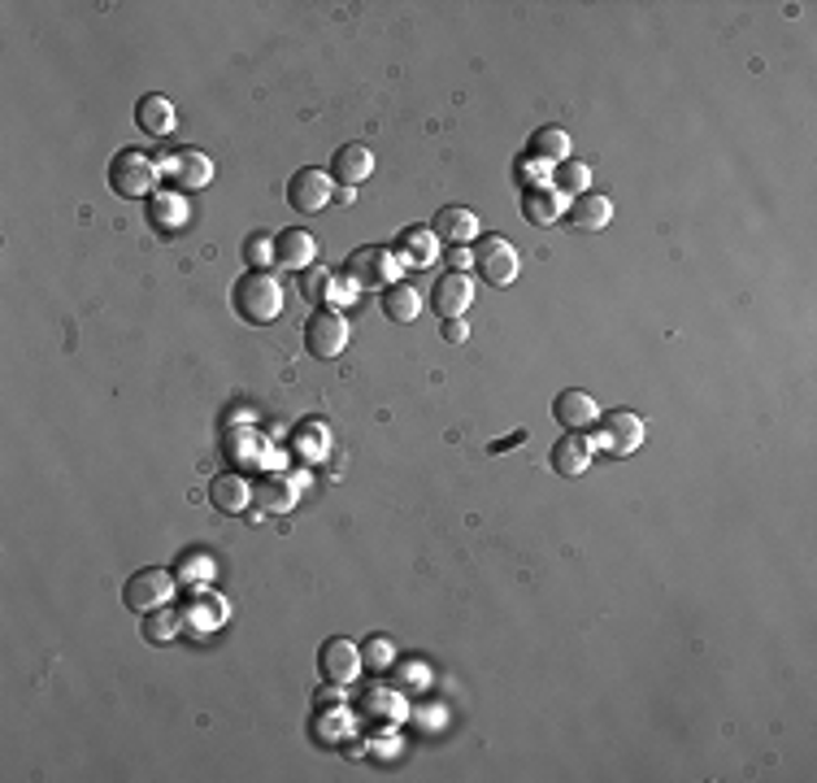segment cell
I'll list each match as a JSON object with an SVG mask.
<instances>
[{
  "mask_svg": "<svg viewBox=\"0 0 817 783\" xmlns=\"http://www.w3.org/2000/svg\"><path fill=\"white\" fill-rule=\"evenodd\" d=\"M439 336H444L448 344H466L469 327L462 322V318H444V322H439Z\"/></svg>",
  "mask_w": 817,
  "mask_h": 783,
  "instance_id": "32",
  "label": "cell"
},
{
  "mask_svg": "<svg viewBox=\"0 0 817 783\" xmlns=\"http://www.w3.org/2000/svg\"><path fill=\"white\" fill-rule=\"evenodd\" d=\"M296 288H300V297H304V301L318 305V309H322V305H327V297L335 292V288H331V270H322V266H309V270H300V275H296Z\"/></svg>",
  "mask_w": 817,
  "mask_h": 783,
  "instance_id": "29",
  "label": "cell"
},
{
  "mask_svg": "<svg viewBox=\"0 0 817 783\" xmlns=\"http://www.w3.org/2000/svg\"><path fill=\"white\" fill-rule=\"evenodd\" d=\"M374 175V153L365 148V144H344V148H335V157H331V179L344 183V187H356V183H365Z\"/></svg>",
  "mask_w": 817,
  "mask_h": 783,
  "instance_id": "19",
  "label": "cell"
},
{
  "mask_svg": "<svg viewBox=\"0 0 817 783\" xmlns=\"http://www.w3.org/2000/svg\"><path fill=\"white\" fill-rule=\"evenodd\" d=\"M304 349H309V358H318V362L340 358V353L349 349V318H344L340 309H331V305L313 309V313L304 318Z\"/></svg>",
  "mask_w": 817,
  "mask_h": 783,
  "instance_id": "3",
  "label": "cell"
},
{
  "mask_svg": "<svg viewBox=\"0 0 817 783\" xmlns=\"http://www.w3.org/2000/svg\"><path fill=\"white\" fill-rule=\"evenodd\" d=\"M523 218L530 227H552L561 218V192L548 183H526L523 187Z\"/></svg>",
  "mask_w": 817,
  "mask_h": 783,
  "instance_id": "18",
  "label": "cell"
},
{
  "mask_svg": "<svg viewBox=\"0 0 817 783\" xmlns=\"http://www.w3.org/2000/svg\"><path fill=\"white\" fill-rule=\"evenodd\" d=\"M252 501L266 509V514H288L296 505V483L288 475H261V483L252 487Z\"/></svg>",
  "mask_w": 817,
  "mask_h": 783,
  "instance_id": "24",
  "label": "cell"
},
{
  "mask_svg": "<svg viewBox=\"0 0 817 783\" xmlns=\"http://www.w3.org/2000/svg\"><path fill=\"white\" fill-rule=\"evenodd\" d=\"M335 200H340V205H352V200H356V187H335Z\"/></svg>",
  "mask_w": 817,
  "mask_h": 783,
  "instance_id": "34",
  "label": "cell"
},
{
  "mask_svg": "<svg viewBox=\"0 0 817 783\" xmlns=\"http://www.w3.org/2000/svg\"><path fill=\"white\" fill-rule=\"evenodd\" d=\"M166 166V175H170V183H178V187H209L214 183V162L200 153V148H178L170 162H162Z\"/></svg>",
  "mask_w": 817,
  "mask_h": 783,
  "instance_id": "17",
  "label": "cell"
},
{
  "mask_svg": "<svg viewBox=\"0 0 817 783\" xmlns=\"http://www.w3.org/2000/svg\"><path fill=\"white\" fill-rule=\"evenodd\" d=\"M178 614H183V627H192V631H218L223 622H227V601L218 597V593H200V588H192L183 601H178Z\"/></svg>",
  "mask_w": 817,
  "mask_h": 783,
  "instance_id": "10",
  "label": "cell"
},
{
  "mask_svg": "<svg viewBox=\"0 0 817 783\" xmlns=\"http://www.w3.org/2000/svg\"><path fill=\"white\" fill-rule=\"evenodd\" d=\"M162 166L144 153V148H122L114 162H110V187L122 200H139V196H153Z\"/></svg>",
  "mask_w": 817,
  "mask_h": 783,
  "instance_id": "2",
  "label": "cell"
},
{
  "mask_svg": "<svg viewBox=\"0 0 817 783\" xmlns=\"http://www.w3.org/2000/svg\"><path fill=\"white\" fill-rule=\"evenodd\" d=\"M466 266H474V253H469L466 244H453L448 248V270H462L466 275Z\"/></svg>",
  "mask_w": 817,
  "mask_h": 783,
  "instance_id": "33",
  "label": "cell"
},
{
  "mask_svg": "<svg viewBox=\"0 0 817 783\" xmlns=\"http://www.w3.org/2000/svg\"><path fill=\"white\" fill-rule=\"evenodd\" d=\"M331 200H335V183H331L327 171L304 166V171H296L292 183H288V205H292L296 214H322Z\"/></svg>",
  "mask_w": 817,
  "mask_h": 783,
  "instance_id": "8",
  "label": "cell"
},
{
  "mask_svg": "<svg viewBox=\"0 0 817 783\" xmlns=\"http://www.w3.org/2000/svg\"><path fill=\"white\" fill-rule=\"evenodd\" d=\"M244 257H248L252 270H270V261H275V240H270L266 231H252V236L244 240Z\"/></svg>",
  "mask_w": 817,
  "mask_h": 783,
  "instance_id": "30",
  "label": "cell"
},
{
  "mask_svg": "<svg viewBox=\"0 0 817 783\" xmlns=\"http://www.w3.org/2000/svg\"><path fill=\"white\" fill-rule=\"evenodd\" d=\"M231 305L248 327H266L283 313V284L270 270H248V275L235 279Z\"/></svg>",
  "mask_w": 817,
  "mask_h": 783,
  "instance_id": "1",
  "label": "cell"
},
{
  "mask_svg": "<svg viewBox=\"0 0 817 783\" xmlns=\"http://www.w3.org/2000/svg\"><path fill=\"white\" fill-rule=\"evenodd\" d=\"M587 183H591V166L579 162V157H566V162L552 166V187H557L561 196H583V192H591Z\"/></svg>",
  "mask_w": 817,
  "mask_h": 783,
  "instance_id": "28",
  "label": "cell"
},
{
  "mask_svg": "<svg viewBox=\"0 0 817 783\" xmlns=\"http://www.w3.org/2000/svg\"><path fill=\"white\" fill-rule=\"evenodd\" d=\"M361 666H370V670H387V666H392V640H387V636H370V640H365V649H361Z\"/></svg>",
  "mask_w": 817,
  "mask_h": 783,
  "instance_id": "31",
  "label": "cell"
},
{
  "mask_svg": "<svg viewBox=\"0 0 817 783\" xmlns=\"http://www.w3.org/2000/svg\"><path fill=\"white\" fill-rule=\"evenodd\" d=\"M187 218H192V209L178 192H153L148 196V223H153L157 236H183Z\"/></svg>",
  "mask_w": 817,
  "mask_h": 783,
  "instance_id": "13",
  "label": "cell"
},
{
  "mask_svg": "<svg viewBox=\"0 0 817 783\" xmlns=\"http://www.w3.org/2000/svg\"><path fill=\"white\" fill-rule=\"evenodd\" d=\"M392 257L413 266V270H422V266H431L439 257V240H435L431 227H401L396 244H392Z\"/></svg>",
  "mask_w": 817,
  "mask_h": 783,
  "instance_id": "14",
  "label": "cell"
},
{
  "mask_svg": "<svg viewBox=\"0 0 817 783\" xmlns=\"http://www.w3.org/2000/svg\"><path fill=\"white\" fill-rule=\"evenodd\" d=\"M318 670H322V679L331 688H344V683L356 679V670H361V649L352 640H344V636H331L318 649Z\"/></svg>",
  "mask_w": 817,
  "mask_h": 783,
  "instance_id": "9",
  "label": "cell"
},
{
  "mask_svg": "<svg viewBox=\"0 0 817 783\" xmlns=\"http://www.w3.org/2000/svg\"><path fill=\"white\" fill-rule=\"evenodd\" d=\"M431 231H435V240H444V244H469L478 236V214L466 209V205H444V209L435 214Z\"/></svg>",
  "mask_w": 817,
  "mask_h": 783,
  "instance_id": "20",
  "label": "cell"
},
{
  "mask_svg": "<svg viewBox=\"0 0 817 783\" xmlns=\"http://www.w3.org/2000/svg\"><path fill=\"white\" fill-rule=\"evenodd\" d=\"M552 419H557V426H566V431H583V426H596L600 405H596V396L583 392V388H566L552 401Z\"/></svg>",
  "mask_w": 817,
  "mask_h": 783,
  "instance_id": "12",
  "label": "cell"
},
{
  "mask_svg": "<svg viewBox=\"0 0 817 783\" xmlns=\"http://www.w3.org/2000/svg\"><path fill=\"white\" fill-rule=\"evenodd\" d=\"M379 305H383L387 322H401V327L422 313V297H417V288H408V284H387L383 297H379Z\"/></svg>",
  "mask_w": 817,
  "mask_h": 783,
  "instance_id": "26",
  "label": "cell"
},
{
  "mask_svg": "<svg viewBox=\"0 0 817 783\" xmlns=\"http://www.w3.org/2000/svg\"><path fill=\"white\" fill-rule=\"evenodd\" d=\"M469 253H474V270H478V279L487 288H509L518 279V270H523L518 248L505 240V236H478V244Z\"/></svg>",
  "mask_w": 817,
  "mask_h": 783,
  "instance_id": "4",
  "label": "cell"
},
{
  "mask_svg": "<svg viewBox=\"0 0 817 783\" xmlns=\"http://www.w3.org/2000/svg\"><path fill=\"white\" fill-rule=\"evenodd\" d=\"M178 627H183V614L170 609V605H162V609H148L144 614V627L139 631H144L148 645H170L178 636Z\"/></svg>",
  "mask_w": 817,
  "mask_h": 783,
  "instance_id": "27",
  "label": "cell"
},
{
  "mask_svg": "<svg viewBox=\"0 0 817 783\" xmlns=\"http://www.w3.org/2000/svg\"><path fill=\"white\" fill-rule=\"evenodd\" d=\"M530 162H548V166H557V162H566L570 157V131L566 126H539L535 135H530Z\"/></svg>",
  "mask_w": 817,
  "mask_h": 783,
  "instance_id": "25",
  "label": "cell"
},
{
  "mask_svg": "<svg viewBox=\"0 0 817 783\" xmlns=\"http://www.w3.org/2000/svg\"><path fill=\"white\" fill-rule=\"evenodd\" d=\"M275 261L300 275V270L318 266V240H313L304 227H288V231L275 236Z\"/></svg>",
  "mask_w": 817,
  "mask_h": 783,
  "instance_id": "15",
  "label": "cell"
},
{
  "mask_svg": "<svg viewBox=\"0 0 817 783\" xmlns=\"http://www.w3.org/2000/svg\"><path fill=\"white\" fill-rule=\"evenodd\" d=\"M469 305H474V284H469V275L448 270V275L435 279V288H431V309H435L439 318H462Z\"/></svg>",
  "mask_w": 817,
  "mask_h": 783,
  "instance_id": "11",
  "label": "cell"
},
{
  "mask_svg": "<svg viewBox=\"0 0 817 783\" xmlns=\"http://www.w3.org/2000/svg\"><path fill=\"white\" fill-rule=\"evenodd\" d=\"M344 275L356 292H374V288H387L396 284V257L392 248H379V244H361L352 248L349 261H344Z\"/></svg>",
  "mask_w": 817,
  "mask_h": 783,
  "instance_id": "5",
  "label": "cell"
},
{
  "mask_svg": "<svg viewBox=\"0 0 817 783\" xmlns=\"http://www.w3.org/2000/svg\"><path fill=\"white\" fill-rule=\"evenodd\" d=\"M209 505L218 509V514H244L248 505H252V483L244 480V475H218V480L209 483Z\"/></svg>",
  "mask_w": 817,
  "mask_h": 783,
  "instance_id": "22",
  "label": "cell"
},
{
  "mask_svg": "<svg viewBox=\"0 0 817 783\" xmlns=\"http://www.w3.org/2000/svg\"><path fill=\"white\" fill-rule=\"evenodd\" d=\"M548 466H552L557 475H566V480L583 475L587 466H591V440H587L583 431H566V435L552 444V453H548Z\"/></svg>",
  "mask_w": 817,
  "mask_h": 783,
  "instance_id": "16",
  "label": "cell"
},
{
  "mask_svg": "<svg viewBox=\"0 0 817 783\" xmlns=\"http://www.w3.org/2000/svg\"><path fill=\"white\" fill-rule=\"evenodd\" d=\"M135 122H139L144 135H170V131H175V105H170L162 92H148V96H139V105H135Z\"/></svg>",
  "mask_w": 817,
  "mask_h": 783,
  "instance_id": "23",
  "label": "cell"
},
{
  "mask_svg": "<svg viewBox=\"0 0 817 783\" xmlns=\"http://www.w3.org/2000/svg\"><path fill=\"white\" fill-rule=\"evenodd\" d=\"M609 218H613V200L600 196V192L575 196V205H570V214H566V223H570L575 231H604Z\"/></svg>",
  "mask_w": 817,
  "mask_h": 783,
  "instance_id": "21",
  "label": "cell"
},
{
  "mask_svg": "<svg viewBox=\"0 0 817 783\" xmlns=\"http://www.w3.org/2000/svg\"><path fill=\"white\" fill-rule=\"evenodd\" d=\"M170 597H175V575H170V570H162V566H144V570H135V575L126 579V588H122V605H126V609H135V614L162 609V605H170Z\"/></svg>",
  "mask_w": 817,
  "mask_h": 783,
  "instance_id": "6",
  "label": "cell"
},
{
  "mask_svg": "<svg viewBox=\"0 0 817 783\" xmlns=\"http://www.w3.org/2000/svg\"><path fill=\"white\" fill-rule=\"evenodd\" d=\"M596 422H600L596 426V444L604 453H613V457H631L643 444V419L631 414V410H609V414H600Z\"/></svg>",
  "mask_w": 817,
  "mask_h": 783,
  "instance_id": "7",
  "label": "cell"
}]
</instances>
